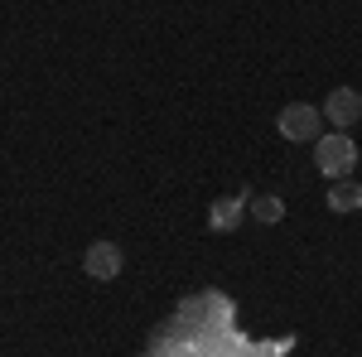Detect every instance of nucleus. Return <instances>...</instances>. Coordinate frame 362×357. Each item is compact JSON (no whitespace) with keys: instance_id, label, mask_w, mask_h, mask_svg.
I'll return each instance as SVG.
<instances>
[{"instance_id":"39448f33","label":"nucleus","mask_w":362,"mask_h":357,"mask_svg":"<svg viewBox=\"0 0 362 357\" xmlns=\"http://www.w3.org/2000/svg\"><path fill=\"white\" fill-rule=\"evenodd\" d=\"M247 218V193H232V198H218L213 208H208V227L213 232H237Z\"/></svg>"},{"instance_id":"423d86ee","label":"nucleus","mask_w":362,"mask_h":357,"mask_svg":"<svg viewBox=\"0 0 362 357\" xmlns=\"http://www.w3.org/2000/svg\"><path fill=\"white\" fill-rule=\"evenodd\" d=\"M329 208H334V213H358V208H362V184H358V179H334V189H329Z\"/></svg>"},{"instance_id":"7ed1b4c3","label":"nucleus","mask_w":362,"mask_h":357,"mask_svg":"<svg viewBox=\"0 0 362 357\" xmlns=\"http://www.w3.org/2000/svg\"><path fill=\"white\" fill-rule=\"evenodd\" d=\"M121 266H126V256H121L116 242H92V247L83 251V271L92 275V280H116Z\"/></svg>"},{"instance_id":"0eeeda50","label":"nucleus","mask_w":362,"mask_h":357,"mask_svg":"<svg viewBox=\"0 0 362 357\" xmlns=\"http://www.w3.org/2000/svg\"><path fill=\"white\" fill-rule=\"evenodd\" d=\"M247 213L256 222H266V227H276V222L285 218V203H280L276 193H261V198H251V203H247Z\"/></svg>"},{"instance_id":"f03ea898","label":"nucleus","mask_w":362,"mask_h":357,"mask_svg":"<svg viewBox=\"0 0 362 357\" xmlns=\"http://www.w3.org/2000/svg\"><path fill=\"white\" fill-rule=\"evenodd\" d=\"M276 131L290 145H314V140L324 136V111L314 107V102H290V107L276 116Z\"/></svg>"},{"instance_id":"20e7f679","label":"nucleus","mask_w":362,"mask_h":357,"mask_svg":"<svg viewBox=\"0 0 362 357\" xmlns=\"http://www.w3.org/2000/svg\"><path fill=\"white\" fill-rule=\"evenodd\" d=\"M324 116L334 121L338 131H348L353 121H362V92L358 87H334V92L324 97Z\"/></svg>"},{"instance_id":"f257e3e1","label":"nucleus","mask_w":362,"mask_h":357,"mask_svg":"<svg viewBox=\"0 0 362 357\" xmlns=\"http://www.w3.org/2000/svg\"><path fill=\"white\" fill-rule=\"evenodd\" d=\"M314 165L324 179H348L358 169V145L348 140V131H334V136L314 140Z\"/></svg>"}]
</instances>
